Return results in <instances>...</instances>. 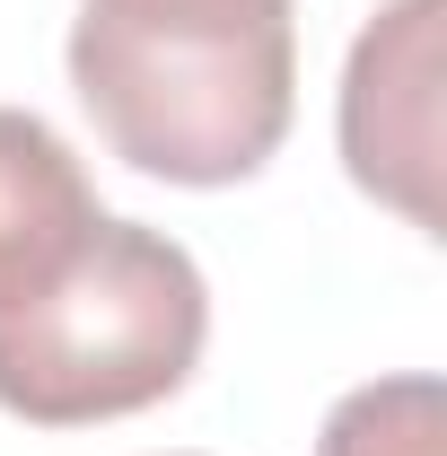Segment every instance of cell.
<instances>
[{
  "instance_id": "obj_1",
  "label": "cell",
  "mask_w": 447,
  "mask_h": 456,
  "mask_svg": "<svg viewBox=\"0 0 447 456\" xmlns=\"http://www.w3.org/2000/svg\"><path fill=\"white\" fill-rule=\"evenodd\" d=\"M70 88L123 167L158 184H246L289 141V0H79Z\"/></svg>"
},
{
  "instance_id": "obj_2",
  "label": "cell",
  "mask_w": 447,
  "mask_h": 456,
  "mask_svg": "<svg viewBox=\"0 0 447 456\" xmlns=\"http://www.w3.org/2000/svg\"><path fill=\"white\" fill-rule=\"evenodd\" d=\"M211 342L202 264L141 220H97L27 307L0 316V412L36 430H88L167 403Z\"/></svg>"
},
{
  "instance_id": "obj_3",
  "label": "cell",
  "mask_w": 447,
  "mask_h": 456,
  "mask_svg": "<svg viewBox=\"0 0 447 456\" xmlns=\"http://www.w3.org/2000/svg\"><path fill=\"white\" fill-rule=\"evenodd\" d=\"M439 18L447 0H386L342 61V167L360 193L439 237Z\"/></svg>"
},
{
  "instance_id": "obj_4",
  "label": "cell",
  "mask_w": 447,
  "mask_h": 456,
  "mask_svg": "<svg viewBox=\"0 0 447 456\" xmlns=\"http://www.w3.org/2000/svg\"><path fill=\"white\" fill-rule=\"evenodd\" d=\"M106 202L45 114L0 106V316L27 307L61 264L97 237Z\"/></svg>"
},
{
  "instance_id": "obj_5",
  "label": "cell",
  "mask_w": 447,
  "mask_h": 456,
  "mask_svg": "<svg viewBox=\"0 0 447 456\" xmlns=\"http://www.w3.org/2000/svg\"><path fill=\"white\" fill-rule=\"evenodd\" d=\"M316 456H447V387L430 369L351 387V395L325 412Z\"/></svg>"
}]
</instances>
